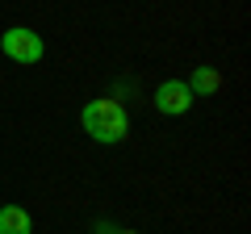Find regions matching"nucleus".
I'll return each instance as SVG.
<instances>
[{"label":"nucleus","instance_id":"obj_4","mask_svg":"<svg viewBox=\"0 0 251 234\" xmlns=\"http://www.w3.org/2000/svg\"><path fill=\"white\" fill-rule=\"evenodd\" d=\"M0 234H34V217L21 205H0Z\"/></svg>","mask_w":251,"mask_h":234},{"label":"nucleus","instance_id":"obj_2","mask_svg":"<svg viewBox=\"0 0 251 234\" xmlns=\"http://www.w3.org/2000/svg\"><path fill=\"white\" fill-rule=\"evenodd\" d=\"M0 50L9 54L13 63H38L46 54V42H42V34L38 29H29V25H9L4 34H0Z\"/></svg>","mask_w":251,"mask_h":234},{"label":"nucleus","instance_id":"obj_5","mask_svg":"<svg viewBox=\"0 0 251 234\" xmlns=\"http://www.w3.org/2000/svg\"><path fill=\"white\" fill-rule=\"evenodd\" d=\"M184 84L193 96H214L222 88V75H218V67H193V80H184Z\"/></svg>","mask_w":251,"mask_h":234},{"label":"nucleus","instance_id":"obj_1","mask_svg":"<svg viewBox=\"0 0 251 234\" xmlns=\"http://www.w3.org/2000/svg\"><path fill=\"white\" fill-rule=\"evenodd\" d=\"M80 130L92 138V142H100V146H117V142H126V134H130V113H126L122 100L97 96V100H88V105L80 109Z\"/></svg>","mask_w":251,"mask_h":234},{"label":"nucleus","instance_id":"obj_3","mask_svg":"<svg viewBox=\"0 0 251 234\" xmlns=\"http://www.w3.org/2000/svg\"><path fill=\"white\" fill-rule=\"evenodd\" d=\"M151 105L159 109L163 117H180V113L193 109V92H188L184 80H163L159 88H155V100H151Z\"/></svg>","mask_w":251,"mask_h":234},{"label":"nucleus","instance_id":"obj_7","mask_svg":"<svg viewBox=\"0 0 251 234\" xmlns=\"http://www.w3.org/2000/svg\"><path fill=\"white\" fill-rule=\"evenodd\" d=\"M113 234H138V230H113Z\"/></svg>","mask_w":251,"mask_h":234},{"label":"nucleus","instance_id":"obj_6","mask_svg":"<svg viewBox=\"0 0 251 234\" xmlns=\"http://www.w3.org/2000/svg\"><path fill=\"white\" fill-rule=\"evenodd\" d=\"M97 234H113V226H105V222H100V226H97Z\"/></svg>","mask_w":251,"mask_h":234}]
</instances>
